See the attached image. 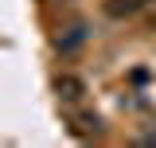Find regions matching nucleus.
Returning a JSON list of instances; mask_svg holds the SVG:
<instances>
[{
  "label": "nucleus",
  "mask_w": 156,
  "mask_h": 148,
  "mask_svg": "<svg viewBox=\"0 0 156 148\" xmlns=\"http://www.w3.org/2000/svg\"><path fill=\"white\" fill-rule=\"evenodd\" d=\"M86 39H90V27H86V23H78V27H70V31H66V35L55 39V47L62 51V55H70V51H78V47L86 43Z\"/></svg>",
  "instance_id": "nucleus-2"
},
{
  "label": "nucleus",
  "mask_w": 156,
  "mask_h": 148,
  "mask_svg": "<svg viewBox=\"0 0 156 148\" xmlns=\"http://www.w3.org/2000/svg\"><path fill=\"white\" fill-rule=\"evenodd\" d=\"M140 8H144V0H109V4H105V16L125 19V16H136Z\"/></svg>",
  "instance_id": "nucleus-3"
},
{
  "label": "nucleus",
  "mask_w": 156,
  "mask_h": 148,
  "mask_svg": "<svg viewBox=\"0 0 156 148\" xmlns=\"http://www.w3.org/2000/svg\"><path fill=\"white\" fill-rule=\"evenodd\" d=\"M55 90L62 101H82V93H86V82L78 78V74H58L55 78Z\"/></svg>",
  "instance_id": "nucleus-1"
}]
</instances>
